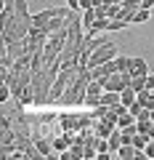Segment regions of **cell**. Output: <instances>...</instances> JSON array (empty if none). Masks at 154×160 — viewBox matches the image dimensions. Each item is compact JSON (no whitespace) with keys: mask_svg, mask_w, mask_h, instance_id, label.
<instances>
[{"mask_svg":"<svg viewBox=\"0 0 154 160\" xmlns=\"http://www.w3.org/2000/svg\"><path fill=\"white\" fill-rule=\"evenodd\" d=\"M120 147H122V131H120V128H114L112 136H109V149L117 155V149H120Z\"/></svg>","mask_w":154,"mask_h":160,"instance_id":"cell-11","label":"cell"},{"mask_svg":"<svg viewBox=\"0 0 154 160\" xmlns=\"http://www.w3.org/2000/svg\"><path fill=\"white\" fill-rule=\"evenodd\" d=\"M69 152H72V158H74V160H85V144L74 142L72 147H69Z\"/></svg>","mask_w":154,"mask_h":160,"instance_id":"cell-16","label":"cell"},{"mask_svg":"<svg viewBox=\"0 0 154 160\" xmlns=\"http://www.w3.org/2000/svg\"><path fill=\"white\" fill-rule=\"evenodd\" d=\"M117 158H122V160L136 158V147H133V144H122V147L117 149Z\"/></svg>","mask_w":154,"mask_h":160,"instance_id":"cell-15","label":"cell"},{"mask_svg":"<svg viewBox=\"0 0 154 160\" xmlns=\"http://www.w3.org/2000/svg\"><path fill=\"white\" fill-rule=\"evenodd\" d=\"M58 126H61V131H80V115L77 112H61L58 115Z\"/></svg>","mask_w":154,"mask_h":160,"instance_id":"cell-4","label":"cell"},{"mask_svg":"<svg viewBox=\"0 0 154 160\" xmlns=\"http://www.w3.org/2000/svg\"><path fill=\"white\" fill-rule=\"evenodd\" d=\"M146 88H149V91H152V88H154V72H152V75H149V78H146Z\"/></svg>","mask_w":154,"mask_h":160,"instance_id":"cell-24","label":"cell"},{"mask_svg":"<svg viewBox=\"0 0 154 160\" xmlns=\"http://www.w3.org/2000/svg\"><path fill=\"white\" fill-rule=\"evenodd\" d=\"M120 99H122V104H125V107H130V104L138 99V91H133L130 86H125V88L120 91Z\"/></svg>","mask_w":154,"mask_h":160,"instance_id":"cell-9","label":"cell"},{"mask_svg":"<svg viewBox=\"0 0 154 160\" xmlns=\"http://www.w3.org/2000/svg\"><path fill=\"white\" fill-rule=\"evenodd\" d=\"M149 16H152V11H149V8H138V11L133 13V24H143V22H149Z\"/></svg>","mask_w":154,"mask_h":160,"instance_id":"cell-17","label":"cell"},{"mask_svg":"<svg viewBox=\"0 0 154 160\" xmlns=\"http://www.w3.org/2000/svg\"><path fill=\"white\" fill-rule=\"evenodd\" d=\"M146 78H149V75H146ZM146 78H133L130 80V88H133V91H143V88H146Z\"/></svg>","mask_w":154,"mask_h":160,"instance_id":"cell-20","label":"cell"},{"mask_svg":"<svg viewBox=\"0 0 154 160\" xmlns=\"http://www.w3.org/2000/svg\"><path fill=\"white\" fill-rule=\"evenodd\" d=\"M93 22H96V8H88V11L82 13V24H85V32H88V27H93Z\"/></svg>","mask_w":154,"mask_h":160,"instance_id":"cell-19","label":"cell"},{"mask_svg":"<svg viewBox=\"0 0 154 160\" xmlns=\"http://www.w3.org/2000/svg\"><path fill=\"white\" fill-rule=\"evenodd\" d=\"M16 0H0V6H13Z\"/></svg>","mask_w":154,"mask_h":160,"instance_id":"cell-26","label":"cell"},{"mask_svg":"<svg viewBox=\"0 0 154 160\" xmlns=\"http://www.w3.org/2000/svg\"><path fill=\"white\" fill-rule=\"evenodd\" d=\"M114 128H117V126H112V123H106V120H93V133L101 136V139H109Z\"/></svg>","mask_w":154,"mask_h":160,"instance_id":"cell-7","label":"cell"},{"mask_svg":"<svg viewBox=\"0 0 154 160\" xmlns=\"http://www.w3.org/2000/svg\"><path fill=\"white\" fill-rule=\"evenodd\" d=\"M125 27H130V22H125V19H109V32H120Z\"/></svg>","mask_w":154,"mask_h":160,"instance_id":"cell-18","label":"cell"},{"mask_svg":"<svg viewBox=\"0 0 154 160\" xmlns=\"http://www.w3.org/2000/svg\"><path fill=\"white\" fill-rule=\"evenodd\" d=\"M112 59H117V46H114L112 40H106L104 46H98L96 51L91 53V59H88V67H98V64H106V62H112Z\"/></svg>","mask_w":154,"mask_h":160,"instance_id":"cell-3","label":"cell"},{"mask_svg":"<svg viewBox=\"0 0 154 160\" xmlns=\"http://www.w3.org/2000/svg\"><path fill=\"white\" fill-rule=\"evenodd\" d=\"M114 62H117V69H120V72H130V67H133V59L130 56H120V53H117Z\"/></svg>","mask_w":154,"mask_h":160,"instance_id":"cell-14","label":"cell"},{"mask_svg":"<svg viewBox=\"0 0 154 160\" xmlns=\"http://www.w3.org/2000/svg\"><path fill=\"white\" fill-rule=\"evenodd\" d=\"M128 126H136V115H130V109H125L117 118V128H128Z\"/></svg>","mask_w":154,"mask_h":160,"instance_id":"cell-13","label":"cell"},{"mask_svg":"<svg viewBox=\"0 0 154 160\" xmlns=\"http://www.w3.org/2000/svg\"><path fill=\"white\" fill-rule=\"evenodd\" d=\"M13 6H16V13H21V16H27V13H29V8H27V0H16Z\"/></svg>","mask_w":154,"mask_h":160,"instance_id":"cell-21","label":"cell"},{"mask_svg":"<svg viewBox=\"0 0 154 160\" xmlns=\"http://www.w3.org/2000/svg\"><path fill=\"white\" fill-rule=\"evenodd\" d=\"M152 6H154V0H141V8H149L152 11Z\"/></svg>","mask_w":154,"mask_h":160,"instance_id":"cell-25","label":"cell"},{"mask_svg":"<svg viewBox=\"0 0 154 160\" xmlns=\"http://www.w3.org/2000/svg\"><path fill=\"white\" fill-rule=\"evenodd\" d=\"M91 72H93V80H101V83H104V80H106L109 75L120 72V69H117V62L112 59V62H106V64H98V67H93Z\"/></svg>","mask_w":154,"mask_h":160,"instance_id":"cell-5","label":"cell"},{"mask_svg":"<svg viewBox=\"0 0 154 160\" xmlns=\"http://www.w3.org/2000/svg\"><path fill=\"white\" fill-rule=\"evenodd\" d=\"M101 104H106V107H117V104H122L120 91H104L101 93Z\"/></svg>","mask_w":154,"mask_h":160,"instance_id":"cell-8","label":"cell"},{"mask_svg":"<svg viewBox=\"0 0 154 160\" xmlns=\"http://www.w3.org/2000/svg\"><path fill=\"white\" fill-rule=\"evenodd\" d=\"M67 6H69V11H77L80 8V0H67Z\"/></svg>","mask_w":154,"mask_h":160,"instance_id":"cell-23","label":"cell"},{"mask_svg":"<svg viewBox=\"0 0 154 160\" xmlns=\"http://www.w3.org/2000/svg\"><path fill=\"white\" fill-rule=\"evenodd\" d=\"M104 91H106V88H104L101 80H91V83H88V88H85V96H101Z\"/></svg>","mask_w":154,"mask_h":160,"instance_id":"cell-10","label":"cell"},{"mask_svg":"<svg viewBox=\"0 0 154 160\" xmlns=\"http://www.w3.org/2000/svg\"><path fill=\"white\" fill-rule=\"evenodd\" d=\"M77 67H80V64H77ZM77 67H61V72H58L56 80H53V88H51V96H48V104H58V99L64 96V91H67V88L74 83V78H77Z\"/></svg>","mask_w":154,"mask_h":160,"instance_id":"cell-2","label":"cell"},{"mask_svg":"<svg viewBox=\"0 0 154 160\" xmlns=\"http://www.w3.org/2000/svg\"><path fill=\"white\" fill-rule=\"evenodd\" d=\"M8 128H13L11 118H0V131H8Z\"/></svg>","mask_w":154,"mask_h":160,"instance_id":"cell-22","label":"cell"},{"mask_svg":"<svg viewBox=\"0 0 154 160\" xmlns=\"http://www.w3.org/2000/svg\"><path fill=\"white\" fill-rule=\"evenodd\" d=\"M130 75H133V78H146V75H152V67L146 64V59H143V56H133Z\"/></svg>","mask_w":154,"mask_h":160,"instance_id":"cell-6","label":"cell"},{"mask_svg":"<svg viewBox=\"0 0 154 160\" xmlns=\"http://www.w3.org/2000/svg\"><path fill=\"white\" fill-rule=\"evenodd\" d=\"M152 123H154V109H152Z\"/></svg>","mask_w":154,"mask_h":160,"instance_id":"cell-27","label":"cell"},{"mask_svg":"<svg viewBox=\"0 0 154 160\" xmlns=\"http://www.w3.org/2000/svg\"><path fill=\"white\" fill-rule=\"evenodd\" d=\"M138 102H141L146 109H154V93L149 91V88H143V91H138Z\"/></svg>","mask_w":154,"mask_h":160,"instance_id":"cell-12","label":"cell"},{"mask_svg":"<svg viewBox=\"0 0 154 160\" xmlns=\"http://www.w3.org/2000/svg\"><path fill=\"white\" fill-rule=\"evenodd\" d=\"M91 80H93L91 67H88V64H80V67H77L74 83L64 91V96L58 99V104H61V107H80V104H85V88H88Z\"/></svg>","mask_w":154,"mask_h":160,"instance_id":"cell-1","label":"cell"}]
</instances>
